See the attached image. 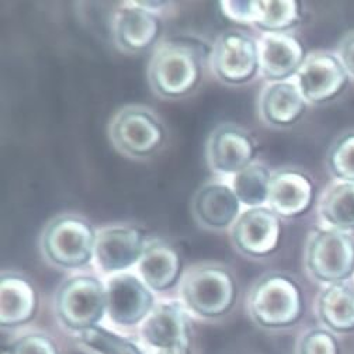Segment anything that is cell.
Wrapping results in <instances>:
<instances>
[{"label":"cell","instance_id":"obj_8","mask_svg":"<svg viewBox=\"0 0 354 354\" xmlns=\"http://www.w3.org/2000/svg\"><path fill=\"white\" fill-rule=\"evenodd\" d=\"M211 64L219 80L228 84L248 83L260 71L259 44L248 34L228 31L216 39Z\"/></svg>","mask_w":354,"mask_h":354},{"label":"cell","instance_id":"obj_16","mask_svg":"<svg viewBox=\"0 0 354 354\" xmlns=\"http://www.w3.org/2000/svg\"><path fill=\"white\" fill-rule=\"evenodd\" d=\"M259 50L261 75L273 83L286 82L297 75L308 58L304 44L288 32L268 34Z\"/></svg>","mask_w":354,"mask_h":354},{"label":"cell","instance_id":"obj_7","mask_svg":"<svg viewBox=\"0 0 354 354\" xmlns=\"http://www.w3.org/2000/svg\"><path fill=\"white\" fill-rule=\"evenodd\" d=\"M113 145L124 155L136 159L148 158L163 144L165 128L156 115L141 106L121 109L110 122Z\"/></svg>","mask_w":354,"mask_h":354},{"label":"cell","instance_id":"obj_3","mask_svg":"<svg viewBox=\"0 0 354 354\" xmlns=\"http://www.w3.org/2000/svg\"><path fill=\"white\" fill-rule=\"evenodd\" d=\"M97 234L93 225L77 215H61L47 225L41 248L53 264L80 269L95 259Z\"/></svg>","mask_w":354,"mask_h":354},{"label":"cell","instance_id":"obj_28","mask_svg":"<svg viewBox=\"0 0 354 354\" xmlns=\"http://www.w3.org/2000/svg\"><path fill=\"white\" fill-rule=\"evenodd\" d=\"M3 354H59L55 342L42 333H31L16 340Z\"/></svg>","mask_w":354,"mask_h":354},{"label":"cell","instance_id":"obj_20","mask_svg":"<svg viewBox=\"0 0 354 354\" xmlns=\"http://www.w3.org/2000/svg\"><path fill=\"white\" fill-rule=\"evenodd\" d=\"M182 268L179 252L163 241L149 242L138 263L142 281L153 291H166L174 287L180 280Z\"/></svg>","mask_w":354,"mask_h":354},{"label":"cell","instance_id":"obj_21","mask_svg":"<svg viewBox=\"0 0 354 354\" xmlns=\"http://www.w3.org/2000/svg\"><path fill=\"white\" fill-rule=\"evenodd\" d=\"M306 104L297 83L276 82L263 91L260 113L264 121L270 125L291 127L302 118Z\"/></svg>","mask_w":354,"mask_h":354},{"label":"cell","instance_id":"obj_10","mask_svg":"<svg viewBox=\"0 0 354 354\" xmlns=\"http://www.w3.org/2000/svg\"><path fill=\"white\" fill-rule=\"evenodd\" d=\"M281 232V218L270 208L257 207L239 215L231 235L241 253L250 257H266L279 249Z\"/></svg>","mask_w":354,"mask_h":354},{"label":"cell","instance_id":"obj_1","mask_svg":"<svg viewBox=\"0 0 354 354\" xmlns=\"http://www.w3.org/2000/svg\"><path fill=\"white\" fill-rule=\"evenodd\" d=\"M148 77L159 96L179 99L196 91L203 79V62L190 44L165 42L151 58Z\"/></svg>","mask_w":354,"mask_h":354},{"label":"cell","instance_id":"obj_11","mask_svg":"<svg viewBox=\"0 0 354 354\" xmlns=\"http://www.w3.org/2000/svg\"><path fill=\"white\" fill-rule=\"evenodd\" d=\"M107 314L121 326L145 321L155 308L151 288L134 274L118 273L107 283Z\"/></svg>","mask_w":354,"mask_h":354},{"label":"cell","instance_id":"obj_22","mask_svg":"<svg viewBox=\"0 0 354 354\" xmlns=\"http://www.w3.org/2000/svg\"><path fill=\"white\" fill-rule=\"evenodd\" d=\"M318 313L322 322L335 332L354 330V288L346 283L329 284L319 295Z\"/></svg>","mask_w":354,"mask_h":354},{"label":"cell","instance_id":"obj_6","mask_svg":"<svg viewBox=\"0 0 354 354\" xmlns=\"http://www.w3.org/2000/svg\"><path fill=\"white\" fill-rule=\"evenodd\" d=\"M305 263L315 280L344 283L354 274V238L333 228L315 231L306 245Z\"/></svg>","mask_w":354,"mask_h":354},{"label":"cell","instance_id":"obj_4","mask_svg":"<svg viewBox=\"0 0 354 354\" xmlns=\"http://www.w3.org/2000/svg\"><path fill=\"white\" fill-rule=\"evenodd\" d=\"M182 297L194 314L203 318H218L228 314L235 305L238 286L223 266L204 264L186 274Z\"/></svg>","mask_w":354,"mask_h":354},{"label":"cell","instance_id":"obj_24","mask_svg":"<svg viewBox=\"0 0 354 354\" xmlns=\"http://www.w3.org/2000/svg\"><path fill=\"white\" fill-rule=\"evenodd\" d=\"M301 15V3L294 0L254 2L253 24L268 34H283L298 26Z\"/></svg>","mask_w":354,"mask_h":354},{"label":"cell","instance_id":"obj_23","mask_svg":"<svg viewBox=\"0 0 354 354\" xmlns=\"http://www.w3.org/2000/svg\"><path fill=\"white\" fill-rule=\"evenodd\" d=\"M319 211L329 228L343 232L354 231V183L333 185L325 193Z\"/></svg>","mask_w":354,"mask_h":354},{"label":"cell","instance_id":"obj_29","mask_svg":"<svg viewBox=\"0 0 354 354\" xmlns=\"http://www.w3.org/2000/svg\"><path fill=\"white\" fill-rule=\"evenodd\" d=\"M299 354H339L337 340L328 330H311L304 336Z\"/></svg>","mask_w":354,"mask_h":354},{"label":"cell","instance_id":"obj_12","mask_svg":"<svg viewBox=\"0 0 354 354\" xmlns=\"http://www.w3.org/2000/svg\"><path fill=\"white\" fill-rule=\"evenodd\" d=\"M147 235L137 227H110L97 234L95 259L103 273H118L141 261Z\"/></svg>","mask_w":354,"mask_h":354},{"label":"cell","instance_id":"obj_19","mask_svg":"<svg viewBox=\"0 0 354 354\" xmlns=\"http://www.w3.org/2000/svg\"><path fill=\"white\" fill-rule=\"evenodd\" d=\"M38 308L34 286L23 276L6 273L0 280V324L16 328L30 322Z\"/></svg>","mask_w":354,"mask_h":354},{"label":"cell","instance_id":"obj_30","mask_svg":"<svg viewBox=\"0 0 354 354\" xmlns=\"http://www.w3.org/2000/svg\"><path fill=\"white\" fill-rule=\"evenodd\" d=\"M221 10L238 24H253L254 2H221Z\"/></svg>","mask_w":354,"mask_h":354},{"label":"cell","instance_id":"obj_14","mask_svg":"<svg viewBox=\"0 0 354 354\" xmlns=\"http://www.w3.org/2000/svg\"><path fill=\"white\" fill-rule=\"evenodd\" d=\"M254 156L252 137L236 125H219L208 140L207 159L215 173L238 174L252 165Z\"/></svg>","mask_w":354,"mask_h":354},{"label":"cell","instance_id":"obj_26","mask_svg":"<svg viewBox=\"0 0 354 354\" xmlns=\"http://www.w3.org/2000/svg\"><path fill=\"white\" fill-rule=\"evenodd\" d=\"M77 339L96 354H145L134 342L102 326L79 332Z\"/></svg>","mask_w":354,"mask_h":354},{"label":"cell","instance_id":"obj_9","mask_svg":"<svg viewBox=\"0 0 354 354\" xmlns=\"http://www.w3.org/2000/svg\"><path fill=\"white\" fill-rule=\"evenodd\" d=\"M297 79L306 103L322 104L344 92L348 84V72L340 58L333 54L314 53L308 55Z\"/></svg>","mask_w":354,"mask_h":354},{"label":"cell","instance_id":"obj_15","mask_svg":"<svg viewBox=\"0 0 354 354\" xmlns=\"http://www.w3.org/2000/svg\"><path fill=\"white\" fill-rule=\"evenodd\" d=\"M162 21L155 10L141 3L122 8L114 20V38L118 47L127 53L138 54L149 50L158 42Z\"/></svg>","mask_w":354,"mask_h":354},{"label":"cell","instance_id":"obj_17","mask_svg":"<svg viewBox=\"0 0 354 354\" xmlns=\"http://www.w3.org/2000/svg\"><path fill=\"white\" fill-rule=\"evenodd\" d=\"M315 187L309 177L295 169H283L273 174L269 208L280 218H297L311 209Z\"/></svg>","mask_w":354,"mask_h":354},{"label":"cell","instance_id":"obj_5","mask_svg":"<svg viewBox=\"0 0 354 354\" xmlns=\"http://www.w3.org/2000/svg\"><path fill=\"white\" fill-rule=\"evenodd\" d=\"M55 306L68 329L83 332L99 326L107 313V288L93 276L72 277L58 290Z\"/></svg>","mask_w":354,"mask_h":354},{"label":"cell","instance_id":"obj_31","mask_svg":"<svg viewBox=\"0 0 354 354\" xmlns=\"http://www.w3.org/2000/svg\"><path fill=\"white\" fill-rule=\"evenodd\" d=\"M339 55L346 71L354 76V32L342 41Z\"/></svg>","mask_w":354,"mask_h":354},{"label":"cell","instance_id":"obj_18","mask_svg":"<svg viewBox=\"0 0 354 354\" xmlns=\"http://www.w3.org/2000/svg\"><path fill=\"white\" fill-rule=\"evenodd\" d=\"M193 214L200 225L223 231L236 223L241 215V201L232 187L223 183H208L196 193Z\"/></svg>","mask_w":354,"mask_h":354},{"label":"cell","instance_id":"obj_2","mask_svg":"<svg viewBox=\"0 0 354 354\" xmlns=\"http://www.w3.org/2000/svg\"><path fill=\"white\" fill-rule=\"evenodd\" d=\"M253 319L264 328H287L304 314V297L294 279L283 273H270L260 279L249 297Z\"/></svg>","mask_w":354,"mask_h":354},{"label":"cell","instance_id":"obj_25","mask_svg":"<svg viewBox=\"0 0 354 354\" xmlns=\"http://www.w3.org/2000/svg\"><path fill=\"white\" fill-rule=\"evenodd\" d=\"M272 177L270 170L259 163H252L249 167L235 174L232 189L241 204L249 208H257L269 203Z\"/></svg>","mask_w":354,"mask_h":354},{"label":"cell","instance_id":"obj_13","mask_svg":"<svg viewBox=\"0 0 354 354\" xmlns=\"http://www.w3.org/2000/svg\"><path fill=\"white\" fill-rule=\"evenodd\" d=\"M142 335L158 354L192 350L189 317L179 302L156 305L144 322Z\"/></svg>","mask_w":354,"mask_h":354},{"label":"cell","instance_id":"obj_27","mask_svg":"<svg viewBox=\"0 0 354 354\" xmlns=\"http://www.w3.org/2000/svg\"><path fill=\"white\" fill-rule=\"evenodd\" d=\"M328 165L336 179L354 183V132H348L333 144Z\"/></svg>","mask_w":354,"mask_h":354}]
</instances>
